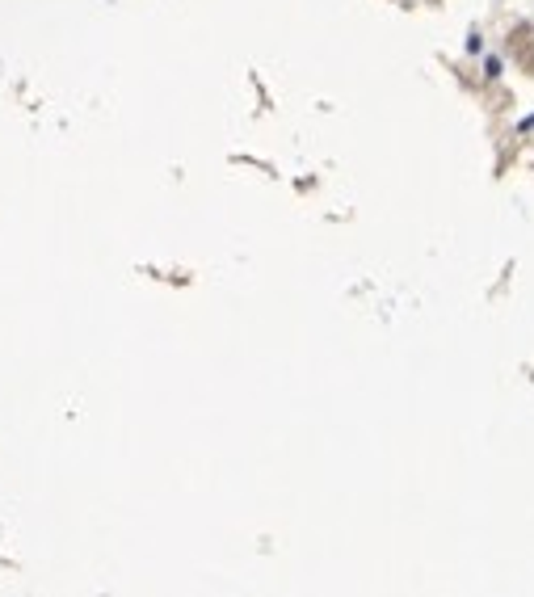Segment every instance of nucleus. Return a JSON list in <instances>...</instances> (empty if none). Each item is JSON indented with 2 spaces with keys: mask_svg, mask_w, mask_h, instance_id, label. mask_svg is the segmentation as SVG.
Wrapping results in <instances>:
<instances>
[{
  "mask_svg": "<svg viewBox=\"0 0 534 597\" xmlns=\"http://www.w3.org/2000/svg\"><path fill=\"white\" fill-rule=\"evenodd\" d=\"M509 51H513V59L526 68V72H534V30H513V38H509Z\"/></svg>",
  "mask_w": 534,
  "mask_h": 597,
  "instance_id": "obj_1",
  "label": "nucleus"
}]
</instances>
